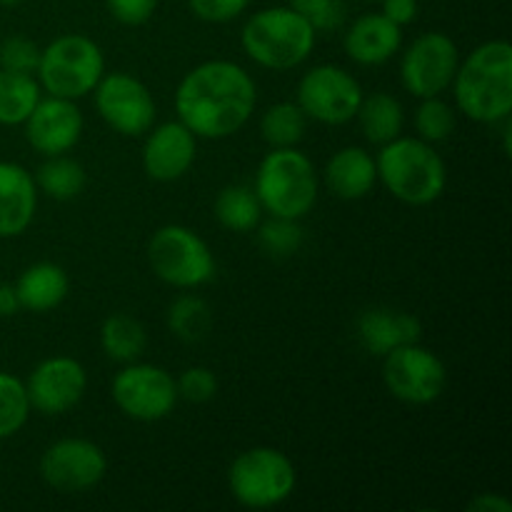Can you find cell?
<instances>
[{
  "label": "cell",
  "mask_w": 512,
  "mask_h": 512,
  "mask_svg": "<svg viewBox=\"0 0 512 512\" xmlns=\"http://www.w3.org/2000/svg\"><path fill=\"white\" fill-rule=\"evenodd\" d=\"M308 118L298 103H275L260 118V135L270 148H295L303 140Z\"/></svg>",
  "instance_id": "83f0119b"
},
{
  "label": "cell",
  "mask_w": 512,
  "mask_h": 512,
  "mask_svg": "<svg viewBox=\"0 0 512 512\" xmlns=\"http://www.w3.org/2000/svg\"><path fill=\"white\" fill-rule=\"evenodd\" d=\"M375 183H378L375 158L358 145L340 148L325 165V185L340 200L365 198L373 193Z\"/></svg>",
  "instance_id": "44dd1931"
},
{
  "label": "cell",
  "mask_w": 512,
  "mask_h": 512,
  "mask_svg": "<svg viewBox=\"0 0 512 512\" xmlns=\"http://www.w3.org/2000/svg\"><path fill=\"white\" fill-rule=\"evenodd\" d=\"M383 10L380 13L388 20H393L395 25H410L418 18V0H380Z\"/></svg>",
  "instance_id": "74e56055"
},
{
  "label": "cell",
  "mask_w": 512,
  "mask_h": 512,
  "mask_svg": "<svg viewBox=\"0 0 512 512\" xmlns=\"http://www.w3.org/2000/svg\"><path fill=\"white\" fill-rule=\"evenodd\" d=\"M455 105L465 118L495 125L512 113V48L508 40L478 45L453 78Z\"/></svg>",
  "instance_id": "7a4b0ae2"
},
{
  "label": "cell",
  "mask_w": 512,
  "mask_h": 512,
  "mask_svg": "<svg viewBox=\"0 0 512 512\" xmlns=\"http://www.w3.org/2000/svg\"><path fill=\"white\" fill-rule=\"evenodd\" d=\"M30 410L23 380L0 370V440L13 438L28 423Z\"/></svg>",
  "instance_id": "f546056e"
},
{
  "label": "cell",
  "mask_w": 512,
  "mask_h": 512,
  "mask_svg": "<svg viewBox=\"0 0 512 512\" xmlns=\"http://www.w3.org/2000/svg\"><path fill=\"white\" fill-rule=\"evenodd\" d=\"M318 173L313 160L298 148H273L258 165L255 195L265 213L300 220L318 203Z\"/></svg>",
  "instance_id": "5b68a950"
},
{
  "label": "cell",
  "mask_w": 512,
  "mask_h": 512,
  "mask_svg": "<svg viewBox=\"0 0 512 512\" xmlns=\"http://www.w3.org/2000/svg\"><path fill=\"white\" fill-rule=\"evenodd\" d=\"M258 228V243L270 258H290L303 245V228H300L298 220L270 215L268 223L258 225Z\"/></svg>",
  "instance_id": "1f68e13d"
},
{
  "label": "cell",
  "mask_w": 512,
  "mask_h": 512,
  "mask_svg": "<svg viewBox=\"0 0 512 512\" xmlns=\"http://www.w3.org/2000/svg\"><path fill=\"white\" fill-rule=\"evenodd\" d=\"M195 155H198V138L180 120H170L148 130L143 145V170L150 180L173 183L193 168Z\"/></svg>",
  "instance_id": "e0dca14e"
},
{
  "label": "cell",
  "mask_w": 512,
  "mask_h": 512,
  "mask_svg": "<svg viewBox=\"0 0 512 512\" xmlns=\"http://www.w3.org/2000/svg\"><path fill=\"white\" fill-rule=\"evenodd\" d=\"M403 45V28L383 13L360 15L348 28L343 48L348 58L358 65H383L395 58Z\"/></svg>",
  "instance_id": "d6986e66"
},
{
  "label": "cell",
  "mask_w": 512,
  "mask_h": 512,
  "mask_svg": "<svg viewBox=\"0 0 512 512\" xmlns=\"http://www.w3.org/2000/svg\"><path fill=\"white\" fill-rule=\"evenodd\" d=\"M470 510H478V512H512V503L510 500L500 498L495 493H483L468 505Z\"/></svg>",
  "instance_id": "f35d334b"
},
{
  "label": "cell",
  "mask_w": 512,
  "mask_h": 512,
  "mask_svg": "<svg viewBox=\"0 0 512 512\" xmlns=\"http://www.w3.org/2000/svg\"><path fill=\"white\" fill-rule=\"evenodd\" d=\"M258 103L253 75L233 60H205L175 90L178 120L205 140H223L245 128Z\"/></svg>",
  "instance_id": "6da1fadb"
},
{
  "label": "cell",
  "mask_w": 512,
  "mask_h": 512,
  "mask_svg": "<svg viewBox=\"0 0 512 512\" xmlns=\"http://www.w3.org/2000/svg\"><path fill=\"white\" fill-rule=\"evenodd\" d=\"M178 398L188 400V403H208V400L215 398L218 393V378L210 368H203V365H195V368H188L178 380Z\"/></svg>",
  "instance_id": "e575fe53"
},
{
  "label": "cell",
  "mask_w": 512,
  "mask_h": 512,
  "mask_svg": "<svg viewBox=\"0 0 512 512\" xmlns=\"http://www.w3.org/2000/svg\"><path fill=\"white\" fill-rule=\"evenodd\" d=\"M25 140L33 145L45 158L53 155H65L78 145L83 135V113L75 105V100L68 98H40L33 113L25 118Z\"/></svg>",
  "instance_id": "2e32d148"
},
{
  "label": "cell",
  "mask_w": 512,
  "mask_h": 512,
  "mask_svg": "<svg viewBox=\"0 0 512 512\" xmlns=\"http://www.w3.org/2000/svg\"><path fill=\"white\" fill-rule=\"evenodd\" d=\"M88 388V373L68 355H55L33 368L25 380L30 408L40 415H63L83 400Z\"/></svg>",
  "instance_id": "9a60e30c"
},
{
  "label": "cell",
  "mask_w": 512,
  "mask_h": 512,
  "mask_svg": "<svg viewBox=\"0 0 512 512\" xmlns=\"http://www.w3.org/2000/svg\"><path fill=\"white\" fill-rule=\"evenodd\" d=\"M38 208V185L23 165L0 160V238H18Z\"/></svg>",
  "instance_id": "ac0fdd59"
},
{
  "label": "cell",
  "mask_w": 512,
  "mask_h": 512,
  "mask_svg": "<svg viewBox=\"0 0 512 512\" xmlns=\"http://www.w3.org/2000/svg\"><path fill=\"white\" fill-rule=\"evenodd\" d=\"M318 30L290 5L263 8L248 18L240 33L245 55L260 68L293 70L310 58Z\"/></svg>",
  "instance_id": "277c9868"
},
{
  "label": "cell",
  "mask_w": 512,
  "mask_h": 512,
  "mask_svg": "<svg viewBox=\"0 0 512 512\" xmlns=\"http://www.w3.org/2000/svg\"><path fill=\"white\" fill-rule=\"evenodd\" d=\"M0 288H3V283H0Z\"/></svg>",
  "instance_id": "7bdbcfd3"
},
{
  "label": "cell",
  "mask_w": 512,
  "mask_h": 512,
  "mask_svg": "<svg viewBox=\"0 0 512 512\" xmlns=\"http://www.w3.org/2000/svg\"><path fill=\"white\" fill-rule=\"evenodd\" d=\"M33 178L38 190H43L48 198L68 203V200L78 198L83 193L88 175H85V168L78 160L65 158V155H53V158H48L40 165Z\"/></svg>",
  "instance_id": "4316f807"
},
{
  "label": "cell",
  "mask_w": 512,
  "mask_h": 512,
  "mask_svg": "<svg viewBox=\"0 0 512 512\" xmlns=\"http://www.w3.org/2000/svg\"><path fill=\"white\" fill-rule=\"evenodd\" d=\"M110 393L120 413L140 423H158L168 418L180 400L173 375L150 363H125L113 378Z\"/></svg>",
  "instance_id": "30bf717a"
},
{
  "label": "cell",
  "mask_w": 512,
  "mask_h": 512,
  "mask_svg": "<svg viewBox=\"0 0 512 512\" xmlns=\"http://www.w3.org/2000/svg\"><path fill=\"white\" fill-rule=\"evenodd\" d=\"M23 0H0V5H5V8H13V5H20Z\"/></svg>",
  "instance_id": "60d3db41"
},
{
  "label": "cell",
  "mask_w": 512,
  "mask_h": 512,
  "mask_svg": "<svg viewBox=\"0 0 512 512\" xmlns=\"http://www.w3.org/2000/svg\"><path fill=\"white\" fill-rule=\"evenodd\" d=\"M20 308V300L18 295H15V288L13 285H3L0 288V315H15Z\"/></svg>",
  "instance_id": "ab89813d"
},
{
  "label": "cell",
  "mask_w": 512,
  "mask_h": 512,
  "mask_svg": "<svg viewBox=\"0 0 512 512\" xmlns=\"http://www.w3.org/2000/svg\"><path fill=\"white\" fill-rule=\"evenodd\" d=\"M363 3H380V0H363Z\"/></svg>",
  "instance_id": "b9f144b4"
},
{
  "label": "cell",
  "mask_w": 512,
  "mask_h": 512,
  "mask_svg": "<svg viewBox=\"0 0 512 512\" xmlns=\"http://www.w3.org/2000/svg\"><path fill=\"white\" fill-rule=\"evenodd\" d=\"M298 485L293 460L280 450L258 445L230 463L228 488L243 508L268 510L283 505Z\"/></svg>",
  "instance_id": "52a82bcc"
},
{
  "label": "cell",
  "mask_w": 512,
  "mask_h": 512,
  "mask_svg": "<svg viewBox=\"0 0 512 512\" xmlns=\"http://www.w3.org/2000/svg\"><path fill=\"white\" fill-rule=\"evenodd\" d=\"M168 328L183 343H200L213 328V313L198 295H180L168 308Z\"/></svg>",
  "instance_id": "f1b7e54d"
},
{
  "label": "cell",
  "mask_w": 512,
  "mask_h": 512,
  "mask_svg": "<svg viewBox=\"0 0 512 512\" xmlns=\"http://www.w3.org/2000/svg\"><path fill=\"white\" fill-rule=\"evenodd\" d=\"M108 473L103 448L85 438L55 440L40 458V478L45 485L65 495L95 488Z\"/></svg>",
  "instance_id": "5bb4252c"
},
{
  "label": "cell",
  "mask_w": 512,
  "mask_h": 512,
  "mask_svg": "<svg viewBox=\"0 0 512 512\" xmlns=\"http://www.w3.org/2000/svg\"><path fill=\"white\" fill-rule=\"evenodd\" d=\"M455 110L453 105H448L445 100H440V95L435 98H420L418 110H415V130H418V138L425 143H445V140L453 135L455 130Z\"/></svg>",
  "instance_id": "4dcf8cb0"
},
{
  "label": "cell",
  "mask_w": 512,
  "mask_h": 512,
  "mask_svg": "<svg viewBox=\"0 0 512 512\" xmlns=\"http://www.w3.org/2000/svg\"><path fill=\"white\" fill-rule=\"evenodd\" d=\"M95 108L98 115L120 135L138 138L145 135L155 123L153 93L143 80L130 73H110L95 85Z\"/></svg>",
  "instance_id": "4fadbf2b"
},
{
  "label": "cell",
  "mask_w": 512,
  "mask_h": 512,
  "mask_svg": "<svg viewBox=\"0 0 512 512\" xmlns=\"http://www.w3.org/2000/svg\"><path fill=\"white\" fill-rule=\"evenodd\" d=\"M40 100V83L33 75L0 68V125H23Z\"/></svg>",
  "instance_id": "484cf974"
},
{
  "label": "cell",
  "mask_w": 512,
  "mask_h": 512,
  "mask_svg": "<svg viewBox=\"0 0 512 512\" xmlns=\"http://www.w3.org/2000/svg\"><path fill=\"white\" fill-rule=\"evenodd\" d=\"M158 3L160 0H105L108 13L113 15L118 23L130 25V28L148 23L155 15V10H158Z\"/></svg>",
  "instance_id": "8d00e7d4"
},
{
  "label": "cell",
  "mask_w": 512,
  "mask_h": 512,
  "mask_svg": "<svg viewBox=\"0 0 512 512\" xmlns=\"http://www.w3.org/2000/svg\"><path fill=\"white\" fill-rule=\"evenodd\" d=\"M355 118H358L365 140L373 145H385L403 133V105L390 93H373L368 98L363 95V103H360Z\"/></svg>",
  "instance_id": "603a6c76"
},
{
  "label": "cell",
  "mask_w": 512,
  "mask_h": 512,
  "mask_svg": "<svg viewBox=\"0 0 512 512\" xmlns=\"http://www.w3.org/2000/svg\"><path fill=\"white\" fill-rule=\"evenodd\" d=\"M458 45L445 33H423L405 48L400 58L403 88L415 98H435L453 85L458 70Z\"/></svg>",
  "instance_id": "7c38bea8"
},
{
  "label": "cell",
  "mask_w": 512,
  "mask_h": 512,
  "mask_svg": "<svg viewBox=\"0 0 512 512\" xmlns=\"http://www.w3.org/2000/svg\"><path fill=\"white\" fill-rule=\"evenodd\" d=\"M148 335L135 318L115 313L100 328V348L115 363H135L145 353Z\"/></svg>",
  "instance_id": "d4e9b609"
},
{
  "label": "cell",
  "mask_w": 512,
  "mask_h": 512,
  "mask_svg": "<svg viewBox=\"0 0 512 512\" xmlns=\"http://www.w3.org/2000/svg\"><path fill=\"white\" fill-rule=\"evenodd\" d=\"M288 5L310 20L315 30H335L345 20L343 0H288Z\"/></svg>",
  "instance_id": "836d02e7"
},
{
  "label": "cell",
  "mask_w": 512,
  "mask_h": 512,
  "mask_svg": "<svg viewBox=\"0 0 512 512\" xmlns=\"http://www.w3.org/2000/svg\"><path fill=\"white\" fill-rule=\"evenodd\" d=\"M13 288L20 300V308L30 310V313H48L68 298L70 278L60 265L35 263L20 273Z\"/></svg>",
  "instance_id": "7402d4cb"
},
{
  "label": "cell",
  "mask_w": 512,
  "mask_h": 512,
  "mask_svg": "<svg viewBox=\"0 0 512 512\" xmlns=\"http://www.w3.org/2000/svg\"><path fill=\"white\" fill-rule=\"evenodd\" d=\"M35 73L40 88L48 95L68 100L85 98L105 75L103 50L88 35H60L40 50Z\"/></svg>",
  "instance_id": "8992f818"
},
{
  "label": "cell",
  "mask_w": 512,
  "mask_h": 512,
  "mask_svg": "<svg viewBox=\"0 0 512 512\" xmlns=\"http://www.w3.org/2000/svg\"><path fill=\"white\" fill-rule=\"evenodd\" d=\"M420 335H423L420 320L400 310L370 308L358 318L360 345L370 355H380V358L398 345L418 343Z\"/></svg>",
  "instance_id": "ffe728a7"
},
{
  "label": "cell",
  "mask_w": 512,
  "mask_h": 512,
  "mask_svg": "<svg viewBox=\"0 0 512 512\" xmlns=\"http://www.w3.org/2000/svg\"><path fill=\"white\" fill-rule=\"evenodd\" d=\"M213 213L218 223L230 233H250L260 225L263 205L250 185H228L215 198Z\"/></svg>",
  "instance_id": "cb8c5ba5"
},
{
  "label": "cell",
  "mask_w": 512,
  "mask_h": 512,
  "mask_svg": "<svg viewBox=\"0 0 512 512\" xmlns=\"http://www.w3.org/2000/svg\"><path fill=\"white\" fill-rule=\"evenodd\" d=\"M383 383L400 403L430 405L443 395L448 370L433 350L408 343L383 355Z\"/></svg>",
  "instance_id": "9c48e42d"
},
{
  "label": "cell",
  "mask_w": 512,
  "mask_h": 512,
  "mask_svg": "<svg viewBox=\"0 0 512 512\" xmlns=\"http://www.w3.org/2000/svg\"><path fill=\"white\" fill-rule=\"evenodd\" d=\"M148 263L163 283L178 290H195L215 278L210 245L185 225H163L148 243Z\"/></svg>",
  "instance_id": "ba28073f"
},
{
  "label": "cell",
  "mask_w": 512,
  "mask_h": 512,
  "mask_svg": "<svg viewBox=\"0 0 512 512\" xmlns=\"http://www.w3.org/2000/svg\"><path fill=\"white\" fill-rule=\"evenodd\" d=\"M248 5L250 0H188L190 13L205 23H230Z\"/></svg>",
  "instance_id": "d590c367"
},
{
  "label": "cell",
  "mask_w": 512,
  "mask_h": 512,
  "mask_svg": "<svg viewBox=\"0 0 512 512\" xmlns=\"http://www.w3.org/2000/svg\"><path fill=\"white\" fill-rule=\"evenodd\" d=\"M40 48L23 35H10L0 43V68L10 73L33 75L38 70Z\"/></svg>",
  "instance_id": "d6a6232c"
},
{
  "label": "cell",
  "mask_w": 512,
  "mask_h": 512,
  "mask_svg": "<svg viewBox=\"0 0 512 512\" xmlns=\"http://www.w3.org/2000/svg\"><path fill=\"white\" fill-rule=\"evenodd\" d=\"M305 118H313L323 125H345L355 120L363 88L353 73L338 65H315L300 78L298 100Z\"/></svg>",
  "instance_id": "8fae6325"
},
{
  "label": "cell",
  "mask_w": 512,
  "mask_h": 512,
  "mask_svg": "<svg viewBox=\"0 0 512 512\" xmlns=\"http://www.w3.org/2000/svg\"><path fill=\"white\" fill-rule=\"evenodd\" d=\"M375 168H378V180L388 188V193L413 208L435 203L448 185L445 160L435 153L433 145L420 138L398 135L390 143L380 145V153L375 155Z\"/></svg>",
  "instance_id": "3957f363"
}]
</instances>
